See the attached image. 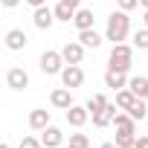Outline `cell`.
Masks as SVG:
<instances>
[{
    "mask_svg": "<svg viewBox=\"0 0 148 148\" xmlns=\"http://www.w3.org/2000/svg\"><path fill=\"white\" fill-rule=\"evenodd\" d=\"M128 32H131V18H128V12H122V9L110 12L108 26H105V38L113 41V44H125Z\"/></svg>",
    "mask_w": 148,
    "mask_h": 148,
    "instance_id": "6da1fadb",
    "label": "cell"
},
{
    "mask_svg": "<svg viewBox=\"0 0 148 148\" xmlns=\"http://www.w3.org/2000/svg\"><path fill=\"white\" fill-rule=\"evenodd\" d=\"M131 58H134V49L128 44H113L110 55H108V70H119V73H128L131 70Z\"/></svg>",
    "mask_w": 148,
    "mask_h": 148,
    "instance_id": "7a4b0ae2",
    "label": "cell"
},
{
    "mask_svg": "<svg viewBox=\"0 0 148 148\" xmlns=\"http://www.w3.org/2000/svg\"><path fill=\"white\" fill-rule=\"evenodd\" d=\"M41 73L44 76H61V70H64V55L58 52V49H47V52H41Z\"/></svg>",
    "mask_w": 148,
    "mask_h": 148,
    "instance_id": "3957f363",
    "label": "cell"
},
{
    "mask_svg": "<svg viewBox=\"0 0 148 148\" xmlns=\"http://www.w3.org/2000/svg\"><path fill=\"white\" fill-rule=\"evenodd\" d=\"M61 84L70 87V90L82 87V84H84V70H82L79 64H67V67L61 70Z\"/></svg>",
    "mask_w": 148,
    "mask_h": 148,
    "instance_id": "277c9868",
    "label": "cell"
},
{
    "mask_svg": "<svg viewBox=\"0 0 148 148\" xmlns=\"http://www.w3.org/2000/svg\"><path fill=\"white\" fill-rule=\"evenodd\" d=\"M84 49H87V47H84L82 41H67V44L61 47V55H64L67 64H82V61H84Z\"/></svg>",
    "mask_w": 148,
    "mask_h": 148,
    "instance_id": "5b68a950",
    "label": "cell"
},
{
    "mask_svg": "<svg viewBox=\"0 0 148 148\" xmlns=\"http://www.w3.org/2000/svg\"><path fill=\"white\" fill-rule=\"evenodd\" d=\"M6 87H12V90H26V87H29V73H26L23 67H12V70L6 73Z\"/></svg>",
    "mask_w": 148,
    "mask_h": 148,
    "instance_id": "8992f818",
    "label": "cell"
},
{
    "mask_svg": "<svg viewBox=\"0 0 148 148\" xmlns=\"http://www.w3.org/2000/svg\"><path fill=\"white\" fill-rule=\"evenodd\" d=\"M82 6L76 3V0H58V3H55V21H64V23H70L73 18H76V12H79Z\"/></svg>",
    "mask_w": 148,
    "mask_h": 148,
    "instance_id": "52a82bcc",
    "label": "cell"
},
{
    "mask_svg": "<svg viewBox=\"0 0 148 148\" xmlns=\"http://www.w3.org/2000/svg\"><path fill=\"white\" fill-rule=\"evenodd\" d=\"M49 102H52V108H58V110H70V108H73V93H70V87H55V90L49 93Z\"/></svg>",
    "mask_w": 148,
    "mask_h": 148,
    "instance_id": "ba28073f",
    "label": "cell"
},
{
    "mask_svg": "<svg viewBox=\"0 0 148 148\" xmlns=\"http://www.w3.org/2000/svg\"><path fill=\"white\" fill-rule=\"evenodd\" d=\"M32 23L44 32V29H49V26L55 23V12H52L49 6H38V9H35V15H32Z\"/></svg>",
    "mask_w": 148,
    "mask_h": 148,
    "instance_id": "9c48e42d",
    "label": "cell"
},
{
    "mask_svg": "<svg viewBox=\"0 0 148 148\" xmlns=\"http://www.w3.org/2000/svg\"><path fill=\"white\" fill-rule=\"evenodd\" d=\"M3 41H6V49H12V52H18V49H23V47L29 44V38H26L23 29H9V32L3 35Z\"/></svg>",
    "mask_w": 148,
    "mask_h": 148,
    "instance_id": "30bf717a",
    "label": "cell"
},
{
    "mask_svg": "<svg viewBox=\"0 0 148 148\" xmlns=\"http://www.w3.org/2000/svg\"><path fill=\"white\" fill-rule=\"evenodd\" d=\"M87 119H90V110H87V105H84V108H82V105H73V108L67 110V125H73V128H82Z\"/></svg>",
    "mask_w": 148,
    "mask_h": 148,
    "instance_id": "8fae6325",
    "label": "cell"
},
{
    "mask_svg": "<svg viewBox=\"0 0 148 148\" xmlns=\"http://www.w3.org/2000/svg\"><path fill=\"white\" fill-rule=\"evenodd\" d=\"M61 139H64V134H61V128H55V125H47V128L41 131V142H44V148H58Z\"/></svg>",
    "mask_w": 148,
    "mask_h": 148,
    "instance_id": "7c38bea8",
    "label": "cell"
},
{
    "mask_svg": "<svg viewBox=\"0 0 148 148\" xmlns=\"http://www.w3.org/2000/svg\"><path fill=\"white\" fill-rule=\"evenodd\" d=\"M119 113V105H108L102 113H93L90 119H93V125L96 128H108V125H113V116Z\"/></svg>",
    "mask_w": 148,
    "mask_h": 148,
    "instance_id": "4fadbf2b",
    "label": "cell"
},
{
    "mask_svg": "<svg viewBox=\"0 0 148 148\" xmlns=\"http://www.w3.org/2000/svg\"><path fill=\"white\" fill-rule=\"evenodd\" d=\"M49 125V110L47 108H35L32 113H29V128L32 131H44Z\"/></svg>",
    "mask_w": 148,
    "mask_h": 148,
    "instance_id": "5bb4252c",
    "label": "cell"
},
{
    "mask_svg": "<svg viewBox=\"0 0 148 148\" xmlns=\"http://www.w3.org/2000/svg\"><path fill=\"white\" fill-rule=\"evenodd\" d=\"M105 84H108L110 90H122V87H128V73L108 70V73H105Z\"/></svg>",
    "mask_w": 148,
    "mask_h": 148,
    "instance_id": "9a60e30c",
    "label": "cell"
},
{
    "mask_svg": "<svg viewBox=\"0 0 148 148\" xmlns=\"http://www.w3.org/2000/svg\"><path fill=\"white\" fill-rule=\"evenodd\" d=\"M79 41H82V44H84L87 49H99L105 38H102V35H99L96 29H82V32H79Z\"/></svg>",
    "mask_w": 148,
    "mask_h": 148,
    "instance_id": "2e32d148",
    "label": "cell"
},
{
    "mask_svg": "<svg viewBox=\"0 0 148 148\" xmlns=\"http://www.w3.org/2000/svg\"><path fill=\"white\" fill-rule=\"evenodd\" d=\"M134 102H136V93H134L131 87H122V90H116V105H119V110H128Z\"/></svg>",
    "mask_w": 148,
    "mask_h": 148,
    "instance_id": "e0dca14e",
    "label": "cell"
},
{
    "mask_svg": "<svg viewBox=\"0 0 148 148\" xmlns=\"http://www.w3.org/2000/svg\"><path fill=\"white\" fill-rule=\"evenodd\" d=\"M128 87L136 93V99H148V79H145V76H134V79L128 82Z\"/></svg>",
    "mask_w": 148,
    "mask_h": 148,
    "instance_id": "ac0fdd59",
    "label": "cell"
},
{
    "mask_svg": "<svg viewBox=\"0 0 148 148\" xmlns=\"http://www.w3.org/2000/svg\"><path fill=\"white\" fill-rule=\"evenodd\" d=\"M73 23L79 26V32H82V29H93V12H90V9H79L76 18H73Z\"/></svg>",
    "mask_w": 148,
    "mask_h": 148,
    "instance_id": "d6986e66",
    "label": "cell"
},
{
    "mask_svg": "<svg viewBox=\"0 0 148 148\" xmlns=\"http://www.w3.org/2000/svg\"><path fill=\"white\" fill-rule=\"evenodd\" d=\"M113 125H116V131H136V119L131 113H116Z\"/></svg>",
    "mask_w": 148,
    "mask_h": 148,
    "instance_id": "ffe728a7",
    "label": "cell"
},
{
    "mask_svg": "<svg viewBox=\"0 0 148 148\" xmlns=\"http://www.w3.org/2000/svg\"><path fill=\"white\" fill-rule=\"evenodd\" d=\"M128 113H131V116H134L136 122H142V119L148 116V99H136V102H134V105L128 108Z\"/></svg>",
    "mask_w": 148,
    "mask_h": 148,
    "instance_id": "44dd1931",
    "label": "cell"
},
{
    "mask_svg": "<svg viewBox=\"0 0 148 148\" xmlns=\"http://www.w3.org/2000/svg\"><path fill=\"white\" fill-rule=\"evenodd\" d=\"M108 105H110V102H108L102 93H96V96H90V99H87V110H90V116H93V113H102Z\"/></svg>",
    "mask_w": 148,
    "mask_h": 148,
    "instance_id": "7402d4cb",
    "label": "cell"
},
{
    "mask_svg": "<svg viewBox=\"0 0 148 148\" xmlns=\"http://www.w3.org/2000/svg\"><path fill=\"white\" fill-rule=\"evenodd\" d=\"M113 142H116L119 148H131V145H136V131H119Z\"/></svg>",
    "mask_w": 148,
    "mask_h": 148,
    "instance_id": "603a6c76",
    "label": "cell"
},
{
    "mask_svg": "<svg viewBox=\"0 0 148 148\" xmlns=\"http://www.w3.org/2000/svg\"><path fill=\"white\" fill-rule=\"evenodd\" d=\"M67 148H90V139H87V134H70V142H67Z\"/></svg>",
    "mask_w": 148,
    "mask_h": 148,
    "instance_id": "cb8c5ba5",
    "label": "cell"
},
{
    "mask_svg": "<svg viewBox=\"0 0 148 148\" xmlns=\"http://www.w3.org/2000/svg\"><path fill=\"white\" fill-rule=\"evenodd\" d=\"M134 47H136V49H148V26L134 32Z\"/></svg>",
    "mask_w": 148,
    "mask_h": 148,
    "instance_id": "d4e9b609",
    "label": "cell"
},
{
    "mask_svg": "<svg viewBox=\"0 0 148 148\" xmlns=\"http://www.w3.org/2000/svg\"><path fill=\"white\" fill-rule=\"evenodd\" d=\"M18 148H44V142H41V139H38V136H23V139H21V145H18Z\"/></svg>",
    "mask_w": 148,
    "mask_h": 148,
    "instance_id": "484cf974",
    "label": "cell"
},
{
    "mask_svg": "<svg viewBox=\"0 0 148 148\" xmlns=\"http://www.w3.org/2000/svg\"><path fill=\"white\" fill-rule=\"evenodd\" d=\"M116 6H119L122 12H134V9L139 6V0H116Z\"/></svg>",
    "mask_w": 148,
    "mask_h": 148,
    "instance_id": "4316f807",
    "label": "cell"
},
{
    "mask_svg": "<svg viewBox=\"0 0 148 148\" xmlns=\"http://www.w3.org/2000/svg\"><path fill=\"white\" fill-rule=\"evenodd\" d=\"M136 148H148V136H145V134L136 136Z\"/></svg>",
    "mask_w": 148,
    "mask_h": 148,
    "instance_id": "83f0119b",
    "label": "cell"
},
{
    "mask_svg": "<svg viewBox=\"0 0 148 148\" xmlns=\"http://www.w3.org/2000/svg\"><path fill=\"white\" fill-rule=\"evenodd\" d=\"M0 3H3V6H6V9H15V6H18V3H21V0H0Z\"/></svg>",
    "mask_w": 148,
    "mask_h": 148,
    "instance_id": "f1b7e54d",
    "label": "cell"
},
{
    "mask_svg": "<svg viewBox=\"0 0 148 148\" xmlns=\"http://www.w3.org/2000/svg\"><path fill=\"white\" fill-rule=\"evenodd\" d=\"M99 148H119V145H116V142H102Z\"/></svg>",
    "mask_w": 148,
    "mask_h": 148,
    "instance_id": "f546056e",
    "label": "cell"
},
{
    "mask_svg": "<svg viewBox=\"0 0 148 148\" xmlns=\"http://www.w3.org/2000/svg\"><path fill=\"white\" fill-rule=\"evenodd\" d=\"M139 6H142V9H148V0H139Z\"/></svg>",
    "mask_w": 148,
    "mask_h": 148,
    "instance_id": "4dcf8cb0",
    "label": "cell"
},
{
    "mask_svg": "<svg viewBox=\"0 0 148 148\" xmlns=\"http://www.w3.org/2000/svg\"><path fill=\"white\" fill-rule=\"evenodd\" d=\"M0 148H12V145H9V142H3V145H0Z\"/></svg>",
    "mask_w": 148,
    "mask_h": 148,
    "instance_id": "1f68e13d",
    "label": "cell"
},
{
    "mask_svg": "<svg viewBox=\"0 0 148 148\" xmlns=\"http://www.w3.org/2000/svg\"><path fill=\"white\" fill-rule=\"evenodd\" d=\"M145 26H148V9H145Z\"/></svg>",
    "mask_w": 148,
    "mask_h": 148,
    "instance_id": "d6a6232c",
    "label": "cell"
},
{
    "mask_svg": "<svg viewBox=\"0 0 148 148\" xmlns=\"http://www.w3.org/2000/svg\"><path fill=\"white\" fill-rule=\"evenodd\" d=\"M131 148H136V145H131Z\"/></svg>",
    "mask_w": 148,
    "mask_h": 148,
    "instance_id": "836d02e7",
    "label": "cell"
},
{
    "mask_svg": "<svg viewBox=\"0 0 148 148\" xmlns=\"http://www.w3.org/2000/svg\"><path fill=\"white\" fill-rule=\"evenodd\" d=\"M76 3H79V0H76Z\"/></svg>",
    "mask_w": 148,
    "mask_h": 148,
    "instance_id": "e575fe53",
    "label": "cell"
}]
</instances>
